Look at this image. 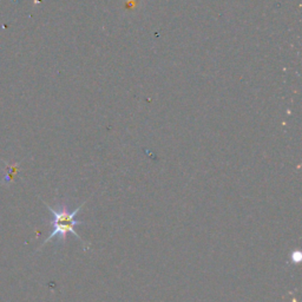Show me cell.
Segmentation results:
<instances>
[{
    "label": "cell",
    "instance_id": "cell-2",
    "mask_svg": "<svg viewBox=\"0 0 302 302\" xmlns=\"http://www.w3.org/2000/svg\"><path fill=\"white\" fill-rule=\"evenodd\" d=\"M300 260H301V254H300V252H294L292 254V262H294V263H295V262H300Z\"/></svg>",
    "mask_w": 302,
    "mask_h": 302
},
{
    "label": "cell",
    "instance_id": "cell-1",
    "mask_svg": "<svg viewBox=\"0 0 302 302\" xmlns=\"http://www.w3.org/2000/svg\"><path fill=\"white\" fill-rule=\"evenodd\" d=\"M45 205L47 206V209L50 210L51 214H52L53 220H52V222H51V223H52V232H51L50 236L47 237L45 241H44L43 246H45L47 242H50L55 236L59 237L61 242H65L67 234H72V235L77 237L79 241L83 242L81 236L78 235L77 232H76V226L83 224V222L76 220V216H77L78 212L82 209V206L84 205V203H82L81 205L78 206V208L72 210V212L69 210V208H67V206L64 204H62L58 209H53L52 206L47 205L46 203H45Z\"/></svg>",
    "mask_w": 302,
    "mask_h": 302
}]
</instances>
